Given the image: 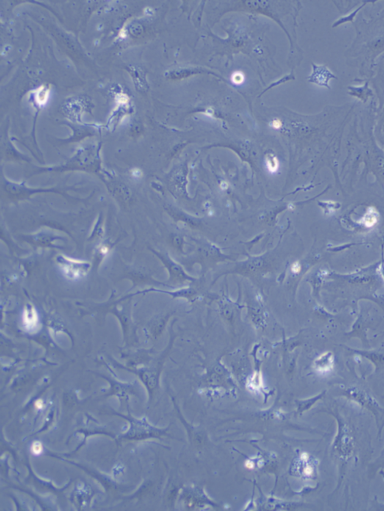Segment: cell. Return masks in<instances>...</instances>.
<instances>
[{
	"label": "cell",
	"mask_w": 384,
	"mask_h": 511,
	"mask_svg": "<svg viewBox=\"0 0 384 511\" xmlns=\"http://www.w3.org/2000/svg\"><path fill=\"white\" fill-rule=\"evenodd\" d=\"M335 78L333 75L329 71L328 69L324 66H315L314 65V72L310 78V82L315 83L318 85L327 86L329 87V80L330 78Z\"/></svg>",
	"instance_id": "5"
},
{
	"label": "cell",
	"mask_w": 384,
	"mask_h": 511,
	"mask_svg": "<svg viewBox=\"0 0 384 511\" xmlns=\"http://www.w3.org/2000/svg\"><path fill=\"white\" fill-rule=\"evenodd\" d=\"M282 125H283V124H282V121L280 120H274L270 122V124H269L271 128L276 130L280 129V128L282 127Z\"/></svg>",
	"instance_id": "10"
},
{
	"label": "cell",
	"mask_w": 384,
	"mask_h": 511,
	"mask_svg": "<svg viewBox=\"0 0 384 511\" xmlns=\"http://www.w3.org/2000/svg\"><path fill=\"white\" fill-rule=\"evenodd\" d=\"M117 99V101H118L119 103H121V104H125V103H126L128 101V97H127L125 95H123V94H120V95H119Z\"/></svg>",
	"instance_id": "11"
},
{
	"label": "cell",
	"mask_w": 384,
	"mask_h": 511,
	"mask_svg": "<svg viewBox=\"0 0 384 511\" xmlns=\"http://www.w3.org/2000/svg\"><path fill=\"white\" fill-rule=\"evenodd\" d=\"M334 366V357L331 352H326L315 361V368L319 374L330 373Z\"/></svg>",
	"instance_id": "4"
},
{
	"label": "cell",
	"mask_w": 384,
	"mask_h": 511,
	"mask_svg": "<svg viewBox=\"0 0 384 511\" xmlns=\"http://www.w3.org/2000/svg\"><path fill=\"white\" fill-rule=\"evenodd\" d=\"M300 269V265H299L298 263H294V264L292 266V268H291V270H292V272L294 273H299Z\"/></svg>",
	"instance_id": "12"
},
{
	"label": "cell",
	"mask_w": 384,
	"mask_h": 511,
	"mask_svg": "<svg viewBox=\"0 0 384 511\" xmlns=\"http://www.w3.org/2000/svg\"><path fill=\"white\" fill-rule=\"evenodd\" d=\"M266 170L271 174H275L280 170V161L278 158L272 154H269L265 159Z\"/></svg>",
	"instance_id": "6"
},
{
	"label": "cell",
	"mask_w": 384,
	"mask_h": 511,
	"mask_svg": "<svg viewBox=\"0 0 384 511\" xmlns=\"http://www.w3.org/2000/svg\"><path fill=\"white\" fill-rule=\"evenodd\" d=\"M31 451H32V454H35V455H39V454H42V451H43V446H42V443H39V442H35L32 445Z\"/></svg>",
	"instance_id": "9"
},
{
	"label": "cell",
	"mask_w": 384,
	"mask_h": 511,
	"mask_svg": "<svg viewBox=\"0 0 384 511\" xmlns=\"http://www.w3.org/2000/svg\"><path fill=\"white\" fill-rule=\"evenodd\" d=\"M4 187L6 191L9 194L22 196V197L24 195V197L32 194H36V193L57 192V191L55 189H39V188L34 189V188L26 187L25 186V184H16V183L9 182V181H6Z\"/></svg>",
	"instance_id": "3"
},
{
	"label": "cell",
	"mask_w": 384,
	"mask_h": 511,
	"mask_svg": "<svg viewBox=\"0 0 384 511\" xmlns=\"http://www.w3.org/2000/svg\"><path fill=\"white\" fill-rule=\"evenodd\" d=\"M56 262L67 278L78 280L86 276L90 269V263L81 260H74L65 256L59 255Z\"/></svg>",
	"instance_id": "1"
},
{
	"label": "cell",
	"mask_w": 384,
	"mask_h": 511,
	"mask_svg": "<svg viewBox=\"0 0 384 511\" xmlns=\"http://www.w3.org/2000/svg\"><path fill=\"white\" fill-rule=\"evenodd\" d=\"M50 90L45 86H41L36 92V101L39 106H44L48 102Z\"/></svg>",
	"instance_id": "7"
},
{
	"label": "cell",
	"mask_w": 384,
	"mask_h": 511,
	"mask_svg": "<svg viewBox=\"0 0 384 511\" xmlns=\"http://www.w3.org/2000/svg\"><path fill=\"white\" fill-rule=\"evenodd\" d=\"M230 80H231V82L233 83V84H235V85H242V84L245 82L244 74L242 73V71H239V70L233 72V73L232 74Z\"/></svg>",
	"instance_id": "8"
},
{
	"label": "cell",
	"mask_w": 384,
	"mask_h": 511,
	"mask_svg": "<svg viewBox=\"0 0 384 511\" xmlns=\"http://www.w3.org/2000/svg\"><path fill=\"white\" fill-rule=\"evenodd\" d=\"M22 324L24 330L29 333H35L40 328V318L33 305H27L25 307L22 315Z\"/></svg>",
	"instance_id": "2"
},
{
	"label": "cell",
	"mask_w": 384,
	"mask_h": 511,
	"mask_svg": "<svg viewBox=\"0 0 384 511\" xmlns=\"http://www.w3.org/2000/svg\"><path fill=\"white\" fill-rule=\"evenodd\" d=\"M220 188L221 189L226 190L227 188H228V184H227V182H225V181H222V182L221 183Z\"/></svg>",
	"instance_id": "14"
},
{
	"label": "cell",
	"mask_w": 384,
	"mask_h": 511,
	"mask_svg": "<svg viewBox=\"0 0 384 511\" xmlns=\"http://www.w3.org/2000/svg\"><path fill=\"white\" fill-rule=\"evenodd\" d=\"M36 407L38 409H42L44 407L43 401L42 399H39V400L36 401Z\"/></svg>",
	"instance_id": "13"
}]
</instances>
